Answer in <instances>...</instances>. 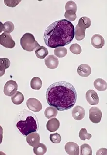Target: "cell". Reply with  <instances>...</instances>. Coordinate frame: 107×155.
Here are the masks:
<instances>
[{"mask_svg":"<svg viewBox=\"0 0 107 155\" xmlns=\"http://www.w3.org/2000/svg\"><path fill=\"white\" fill-rule=\"evenodd\" d=\"M48 105L59 111H64L73 108L77 99L75 88L66 81H58L51 84L46 93Z\"/></svg>","mask_w":107,"mask_h":155,"instance_id":"obj_1","label":"cell"},{"mask_svg":"<svg viewBox=\"0 0 107 155\" xmlns=\"http://www.w3.org/2000/svg\"><path fill=\"white\" fill-rule=\"evenodd\" d=\"M74 27L71 22L65 19L56 21L46 28L44 33V41L51 48L64 47L73 41Z\"/></svg>","mask_w":107,"mask_h":155,"instance_id":"obj_2","label":"cell"},{"mask_svg":"<svg viewBox=\"0 0 107 155\" xmlns=\"http://www.w3.org/2000/svg\"><path fill=\"white\" fill-rule=\"evenodd\" d=\"M19 116L16 127L23 136H27L30 133L38 130L39 121L33 113L24 110L20 112Z\"/></svg>","mask_w":107,"mask_h":155,"instance_id":"obj_3","label":"cell"},{"mask_svg":"<svg viewBox=\"0 0 107 155\" xmlns=\"http://www.w3.org/2000/svg\"><path fill=\"white\" fill-rule=\"evenodd\" d=\"M91 21L87 17H81L79 18L78 23L74 28V36L76 40L80 41L85 37V31L91 26Z\"/></svg>","mask_w":107,"mask_h":155,"instance_id":"obj_4","label":"cell"},{"mask_svg":"<svg viewBox=\"0 0 107 155\" xmlns=\"http://www.w3.org/2000/svg\"><path fill=\"white\" fill-rule=\"evenodd\" d=\"M21 46L24 51L32 52L40 46L35 40L33 34L26 33L24 34L20 39Z\"/></svg>","mask_w":107,"mask_h":155,"instance_id":"obj_5","label":"cell"},{"mask_svg":"<svg viewBox=\"0 0 107 155\" xmlns=\"http://www.w3.org/2000/svg\"><path fill=\"white\" fill-rule=\"evenodd\" d=\"M0 44L6 48H12L15 46V42L9 34L4 33L0 35Z\"/></svg>","mask_w":107,"mask_h":155,"instance_id":"obj_6","label":"cell"},{"mask_svg":"<svg viewBox=\"0 0 107 155\" xmlns=\"http://www.w3.org/2000/svg\"><path fill=\"white\" fill-rule=\"evenodd\" d=\"M18 89L17 82L13 80H9L5 84L4 93L6 96L11 97L16 93Z\"/></svg>","mask_w":107,"mask_h":155,"instance_id":"obj_7","label":"cell"},{"mask_svg":"<svg viewBox=\"0 0 107 155\" xmlns=\"http://www.w3.org/2000/svg\"><path fill=\"white\" fill-rule=\"evenodd\" d=\"M102 117L101 110L96 107H93L89 110V118L91 122L97 124L100 122Z\"/></svg>","mask_w":107,"mask_h":155,"instance_id":"obj_8","label":"cell"},{"mask_svg":"<svg viewBox=\"0 0 107 155\" xmlns=\"http://www.w3.org/2000/svg\"><path fill=\"white\" fill-rule=\"evenodd\" d=\"M27 107L30 110L34 112H39L43 109L40 101L35 98H30L27 101Z\"/></svg>","mask_w":107,"mask_h":155,"instance_id":"obj_9","label":"cell"},{"mask_svg":"<svg viewBox=\"0 0 107 155\" xmlns=\"http://www.w3.org/2000/svg\"><path fill=\"white\" fill-rule=\"evenodd\" d=\"M87 101L91 105H95L98 104L99 98L98 96L94 90H89L86 94Z\"/></svg>","mask_w":107,"mask_h":155,"instance_id":"obj_10","label":"cell"},{"mask_svg":"<svg viewBox=\"0 0 107 155\" xmlns=\"http://www.w3.org/2000/svg\"><path fill=\"white\" fill-rule=\"evenodd\" d=\"M65 150L68 155H79V147L74 142H68L65 145Z\"/></svg>","mask_w":107,"mask_h":155,"instance_id":"obj_11","label":"cell"},{"mask_svg":"<svg viewBox=\"0 0 107 155\" xmlns=\"http://www.w3.org/2000/svg\"><path fill=\"white\" fill-rule=\"evenodd\" d=\"M46 67L51 69H56L59 64L58 58L54 55H49L44 60Z\"/></svg>","mask_w":107,"mask_h":155,"instance_id":"obj_12","label":"cell"},{"mask_svg":"<svg viewBox=\"0 0 107 155\" xmlns=\"http://www.w3.org/2000/svg\"><path fill=\"white\" fill-rule=\"evenodd\" d=\"M26 140L29 145L34 147L40 143V136L37 132H32L27 136Z\"/></svg>","mask_w":107,"mask_h":155,"instance_id":"obj_13","label":"cell"},{"mask_svg":"<svg viewBox=\"0 0 107 155\" xmlns=\"http://www.w3.org/2000/svg\"><path fill=\"white\" fill-rule=\"evenodd\" d=\"M72 116L77 121H79L83 119L85 115V110L82 107L78 105L73 108L72 111Z\"/></svg>","mask_w":107,"mask_h":155,"instance_id":"obj_14","label":"cell"},{"mask_svg":"<svg viewBox=\"0 0 107 155\" xmlns=\"http://www.w3.org/2000/svg\"><path fill=\"white\" fill-rule=\"evenodd\" d=\"M91 43L95 48H102L105 45L104 39L99 34H95L91 38Z\"/></svg>","mask_w":107,"mask_h":155,"instance_id":"obj_15","label":"cell"},{"mask_svg":"<svg viewBox=\"0 0 107 155\" xmlns=\"http://www.w3.org/2000/svg\"><path fill=\"white\" fill-rule=\"evenodd\" d=\"M77 72L78 74L81 77H87L91 74V68L88 64H80L78 66L77 69Z\"/></svg>","mask_w":107,"mask_h":155,"instance_id":"obj_16","label":"cell"},{"mask_svg":"<svg viewBox=\"0 0 107 155\" xmlns=\"http://www.w3.org/2000/svg\"><path fill=\"white\" fill-rule=\"evenodd\" d=\"M60 126L59 120L56 118H53L48 120L46 124V128L50 132H55L59 128Z\"/></svg>","mask_w":107,"mask_h":155,"instance_id":"obj_17","label":"cell"},{"mask_svg":"<svg viewBox=\"0 0 107 155\" xmlns=\"http://www.w3.org/2000/svg\"><path fill=\"white\" fill-rule=\"evenodd\" d=\"M95 88L99 91H105L107 89V82L102 79H97L94 81Z\"/></svg>","mask_w":107,"mask_h":155,"instance_id":"obj_18","label":"cell"},{"mask_svg":"<svg viewBox=\"0 0 107 155\" xmlns=\"http://www.w3.org/2000/svg\"><path fill=\"white\" fill-rule=\"evenodd\" d=\"M35 54L39 59H43L48 54V51L45 47L40 46L36 50Z\"/></svg>","mask_w":107,"mask_h":155,"instance_id":"obj_19","label":"cell"},{"mask_svg":"<svg viewBox=\"0 0 107 155\" xmlns=\"http://www.w3.org/2000/svg\"><path fill=\"white\" fill-rule=\"evenodd\" d=\"M10 65V61L7 58H0V71H1V76L5 74V69H7Z\"/></svg>","mask_w":107,"mask_h":155,"instance_id":"obj_20","label":"cell"},{"mask_svg":"<svg viewBox=\"0 0 107 155\" xmlns=\"http://www.w3.org/2000/svg\"><path fill=\"white\" fill-rule=\"evenodd\" d=\"M11 101L15 105H20L24 101V96L21 92L18 91L12 96Z\"/></svg>","mask_w":107,"mask_h":155,"instance_id":"obj_21","label":"cell"},{"mask_svg":"<svg viewBox=\"0 0 107 155\" xmlns=\"http://www.w3.org/2000/svg\"><path fill=\"white\" fill-rule=\"evenodd\" d=\"M57 114L58 112L57 109L53 106L48 107L44 111V115L47 119L55 117L57 115Z\"/></svg>","mask_w":107,"mask_h":155,"instance_id":"obj_22","label":"cell"},{"mask_svg":"<svg viewBox=\"0 0 107 155\" xmlns=\"http://www.w3.org/2000/svg\"><path fill=\"white\" fill-rule=\"evenodd\" d=\"M34 154L36 155H43L47 152V148L45 144L40 143L39 144L34 147Z\"/></svg>","mask_w":107,"mask_h":155,"instance_id":"obj_23","label":"cell"},{"mask_svg":"<svg viewBox=\"0 0 107 155\" xmlns=\"http://www.w3.org/2000/svg\"><path fill=\"white\" fill-rule=\"evenodd\" d=\"M31 88L34 90H40L43 86V82L40 78L34 77L30 82Z\"/></svg>","mask_w":107,"mask_h":155,"instance_id":"obj_24","label":"cell"},{"mask_svg":"<svg viewBox=\"0 0 107 155\" xmlns=\"http://www.w3.org/2000/svg\"><path fill=\"white\" fill-rule=\"evenodd\" d=\"M14 25L11 21L5 22L4 24H2V27H1L2 30L4 32L7 34L12 33L14 30Z\"/></svg>","mask_w":107,"mask_h":155,"instance_id":"obj_25","label":"cell"},{"mask_svg":"<svg viewBox=\"0 0 107 155\" xmlns=\"http://www.w3.org/2000/svg\"><path fill=\"white\" fill-rule=\"evenodd\" d=\"M67 49L64 47H57L54 50V54L59 58L64 57L67 55Z\"/></svg>","mask_w":107,"mask_h":155,"instance_id":"obj_26","label":"cell"},{"mask_svg":"<svg viewBox=\"0 0 107 155\" xmlns=\"http://www.w3.org/2000/svg\"><path fill=\"white\" fill-rule=\"evenodd\" d=\"M80 155H92V149L90 145L88 144H82L80 147Z\"/></svg>","mask_w":107,"mask_h":155,"instance_id":"obj_27","label":"cell"},{"mask_svg":"<svg viewBox=\"0 0 107 155\" xmlns=\"http://www.w3.org/2000/svg\"><path fill=\"white\" fill-rule=\"evenodd\" d=\"M66 19L69 21H74L77 18L76 12L72 10H67L66 11L64 14Z\"/></svg>","mask_w":107,"mask_h":155,"instance_id":"obj_28","label":"cell"},{"mask_svg":"<svg viewBox=\"0 0 107 155\" xmlns=\"http://www.w3.org/2000/svg\"><path fill=\"white\" fill-rule=\"evenodd\" d=\"M79 137L81 140H85L86 139L90 140L92 137V135L90 133H88L86 128H82L79 131Z\"/></svg>","mask_w":107,"mask_h":155,"instance_id":"obj_29","label":"cell"},{"mask_svg":"<svg viewBox=\"0 0 107 155\" xmlns=\"http://www.w3.org/2000/svg\"><path fill=\"white\" fill-rule=\"evenodd\" d=\"M70 50L74 54H79L81 53L82 49L81 46L78 44H73L70 47Z\"/></svg>","mask_w":107,"mask_h":155,"instance_id":"obj_30","label":"cell"},{"mask_svg":"<svg viewBox=\"0 0 107 155\" xmlns=\"http://www.w3.org/2000/svg\"><path fill=\"white\" fill-rule=\"evenodd\" d=\"M65 8L66 11L72 10L75 12H77V9H78L77 5L75 4V2L73 1H69L67 2V3L66 4Z\"/></svg>","mask_w":107,"mask_h":155,"instance_id":"obj_31","label":"cell"},{"mask_svg":"<svg viewBox=\"0 0 107 155\" xmlns=\"http://www.w3.org/2000/svg\"><path fill=\"white\" fill-rule=\"evenodd\" d=\"M50 140L54 143L58 144L61 141V137L58 133H53L50 135Z\"/></svg>","mask_w":107,"mask_h":155,"instance_id":"obj_32","label":"cell"},{"mask_svg":"<svg viewBox=\"0 0 107 155\" xmlns=\"http://www.w3.org/2000/svg\"><path fill=\"white\" fill-rule=\"evenodd\" d=\"M21 0L19 1H6L5 0L4 2H5V5L9 6V7H14L15 6H17V5L19 4V2H21Z\"/></svg>","mask_w":107,"mask_h":155,"instance_id":"obj_33","label":"cell"},{"mask_svg":"<svg viewBox=\"0 0 107 155\" xmlns=\"http://www.w3.org/2000/svg\"><path fill=\"white\" fill-rule=\"evenodd\" d=\"M107 150L105 148H102L101 149H99L96 153L97 155H107Z\"/></svg>","mask_w":107,"mask_h":155,"instance_id":"obj_34","label":"cell"}]
</instances>
